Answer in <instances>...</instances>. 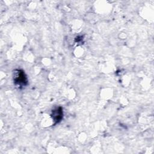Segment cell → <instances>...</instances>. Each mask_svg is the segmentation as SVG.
Wrapping results in <instances>:
<instances>
[{"label": "cell", "mask_w": 154, "mask_h": 154, "mask_svg": "<svg viewBox=\"0 0 154 154\" xmlns=\"http://www.w3.org/2000/svg\"><path fill=\"white\" fill-rule=\"evenodd\" d=\"M51 117L54 121V125L60 123L63 117V111L61 106L55 108L52 111Z\"/></svg>", "instance_id": "7a4b0ae2"}, {"label": "cell", "mask_w": 154, "mask_h": 154, "mask_svg": "<svg viewBox=\"0 0 154 154\" xmlns=\"http://www.w3.org/2000/svg\"><path fill=\"white\" fill-rule=\"evenodd\" d=\"M13 81L15 85L19 87H25L28 84V79L25 72L21 69H16L14 71Z\"/></svg>", "instance_id": "6da1fadb"}]
</instances>
